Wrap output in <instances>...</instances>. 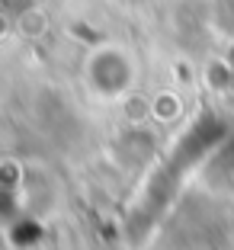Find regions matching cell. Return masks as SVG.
I'll list each match as a JSON object with an SVG mask.
<instances>
[{
    "label": "cell",
    "mask_w": 234,
    "mask_h": 250,
    "mask_svg": "<svg viewBox=\"0 0 234 250\" xmlns=\"http://www.w3.org/2000/svg\"><path fill=\"white\" fill-rule=\"evenodd\" d=\"M84 77H87L90 93L100 103H119L138 83V61L128 52V45L106 42V45H96L87 55Z\"/></svg>",
    "instance_id": "6da1fadb"
}]
</instances>
